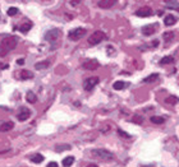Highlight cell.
Returning a JSON list of instances; mask_svg holds the SVG:
<instances>
[{
	"label": "cell",
	"instance_id": "cell-23",
	"mask_svg": "<svg viewBox=\"0 0 179 167\" xmlns=\"http://www.w3.org/2000/svg\"><path fill=\"white\" fill-rule=\"evenodd\" d=\"M44 156L42 154H35V156H32V157H30V160L33 162V163H41L42 161H44Z\"/></svg>",
	"mask_w": 179,
	"mask_h": 167
},
{
	"label": "cell",
	"instance_id": "cell-27",
	"mask_svg": "<svg viewBox=\"0 0 179 167\" xmlns=\"http://www.w3.org/2000/svg\"><path fill=\"white\" fill-rule=\"evenodd\" d=\"M6 13H8V15H10V17H14L15 14H18V8L12 6V8H9V9L6 10Z\"/></svg>",
	"mask_w": 179,
	"mask_h": 167
},
{
	"label": "cell",
	"instance_id": "cell-26",
	"mask_svg": "<svg viewBox=\"0 0 179 167\" xmlns=\"http://www.w3.org/2000/svg\"><path fill=\"white\" fill-rule=\"evenodd\" d=\"M31 27H32L31 23H25V24H22L21 27H19V31L23 32V33H26V32H28V31L31 29Z\"/></svg>",
	"mask_w": 179,
	"mask_h": 167
},
{
	"label": "cell",
	"instance_id": "cell-7",
	"mask_svg": "<svg viewBox=\"0 0 179 167\" xmlns=\"http://www.w3.org/2000/svg\"><path fill=\"white\" fill-rule=\"evenodd\" d=\"M137 17H141V18H146V17H151L152 15V9L150 6H142L139 8L138 10H136L134 13Z\"/></svg>",
	"mask_w": 179,
	"mask_h": 167
},
{
	"label": "cell",
	"instance_id": "cell-18",
	"mask_svg": "<svg viewBox=\"0 0 179 167\" xmlns=\"http://www.w3.org/2000/svg\"><path fill=\"white\" fill-rule=\"evenodd\" d=\"M33 78V73L30 70H22L21 72V79L27 80V79H32Z\"/></svg>",
	"mask_w": 179,
	"mask_h": 167
},
{
	"label": "cell",
	"instance_id": "cell-28",
	"mask_svg": "<svg viewBox=\"0 0 179 167\" xmlns=\"http://www.w3.org/2000/svg\"><path fill=\"white\" fill-rule=\"evenodd\" d=\"M133 123H136V124H142V123H143V118H142V116H139V115H134V116H133Z\"/></svg>",
	"mask_w": 179,
	"mask_h": 167
},
{
	"label": "cell",
	"instance_id": "cell-13",
	"mask_svg": "<svg viewBox=\"0 0 179 167\" xmlns=\"http://www.w3.org/2000/svg\"><path fill=\"white\" fill-rule=\"evenodd\" d=\"M175 22H177V18L174 17L173 14H168V15H166V17L164 18L165 26H173V24H175Z\"/></svg>",
	"mask_w": 179,
	"mask_h": 167
},
{
	"label": "cell",
	"instance_id": "cell-25",
	"mask_svg": "<svg viewBox=\"0 0 179 167\" xmlns=\"http://www.w3.org/2000/svg\"><path fill=\"white\" fill-rule=\"evenodd\" d=\"M72 147L69 144H61V145H56L55 147V151L56 152H63V151H69Z\"/></svg>",
	"mask_w": 179,
	"mask_h": 167
},
{
	"label": "cell",
	"instance_id": "cell-11",
	"mask_svg": "<svg viewBox=\"0 0 179 167\" xmlns=\"http://www.w3.org/2000/svg\"><path fill=\"white\" fill-rule=\"evenodd\" d=\"M115 3H116V0H100L97 5H99L101 9H109V8H111Z\"/></svg>",
	"mask_w": 179,
	"mask_h": 167
},
{
	"label": "cell",
	"instance_id": "cell-12",
	"mask_svg": "<svg viewBox=\"0 0 179 167\" xmlns=\"http://www.w3.org/2000/svg\"><path fill=\"white\" fill-rule=\"evenodd\" d=\"M13 126H14L13 121H5V123H3L1 125H0V131H1V133L9 131V130L13 129Z\"/></svg>",
	"mask_w": 179,
	"mask_h": 167
},
{
	"label": "cell",
	"instance_id": "cell-29",
	"mask_svg": "<svg viewBox=\"0 0 179 167\" xmlns=\"http://www.w3.org/2000/svg\"><path fill=\"white\" fill-rule=\"evenodd\" d=\"M6 54H8V50L6 49H4L1 45H0V57H4V56H6Z\"/></svg>",
	"mask_w": 179,
	"mask_h": 167
},
{
	"label": "cell",
	"instance_id": "cell-33",
	"mask_svg": "<svg viewBox=\"0 0 179 167\" xmlns=\"http://www.w3.org/2000/svg\"><path fill=\"white\" fill-rule=\"evenodd\" d=\"M169 8H170V9H175V10L179 11V4H177V5H169Z\"/></svg>",
	"mask_w": 179,
	"mask_h": 167
},
{
	"label": "cell",
	"instance_id": "cell-21",
	"mask_svg": "<svg viewBox=\"0 0 179 167\" xmlns=\"http://www.w3.org/2000/svg\"><path fill=\"white\" fill-rule=\"evenodd\" d=\"M165 102L168 103V105H177L179 102V97H177V96H169V97H166V98H165Z\"/></svg>",
	"mask_w": 179,
	"mask_h": 167
},
{
	"label": "cell",
	"instance_id": "cell-2",
	"mask_svg": "<svg viewBox=\"0 0 179 167\" xmlns=\"http://www.w3.org/2000/svg\"><path fill=\"white\" fill-rule=\"evenodd\" d=\"M18 45V37L15 36H8V37H4L3 41H1V46L6 50H14Z\"/></svg>",
	"mask_w": 179,
	"mask_h": 167
},
{
	"label": "cell",
	"instance_id": "cell-16",
	"mask_svg": "<svg viewBox=\"0 0 179 167\" xmlns=\"http://www.w3.org/2000/svg\"><path fill=\"white\" fill-rule=\"evenodd\" d=\"M26 100H27L28 103H36L37 102V96L35 95L33 92H28L27 96H26Z\"/></svg>",
	"mask_w": 179,
	"mask_h": 167
},
{
	"label": "cell",
	"instance_id": "cell-3",
	"mask_svg": "<svg viewBox=\"0 0 179 167\" xmlns=\"http://www.w3.org/2000/svg\"><path fill=\"white\" fill-rule=\"evenodd\" d=\"M84 34H86V29L79 27V28L72 29L71 32L68 33V37H69V40H72V41H78L84 36Z\"/></svg>",
	"mask_w": 179,
	"mask_h": 167
},
{
	"label": "cell",
	"instance_id": "cell-19",
	"mask_svg": "<svg viewBox=\"0 0 179 167\" xmlns=\"http://www.w3.org/2000/svg\"><path fill=\"white\" fill-rule=\"evenodd\" d=\"M61 163H63V166H64V167H71L73 163H74V157H73V156L65 157L64 160H63V162H61Z\"/></svg>",
	"mask_w": 179,
	"mask_h": 167
},
{
	"label": "cell",
	"instance_id": "cell-9",
	"mask_svg": "<svg viewBox=\"0 0 179 167\" xmlns=\"http://www.w3.org/2000/svg\"><path fill=\"white\" fill-rule=\"evenodd\" d=\"M30 116H31V111L27 107H22L17 115V119L19 121H26V120L30 119Z\"/></svg>",
	"mask_w": 179,
	"mask_h": 167
},
{
	"label": "cell",
	"instance_id": "cell-34",
	"mask_svg": "<svg viewBox=\"0 0 179 167\" xmlns=\"http://www.w3.org/2000/svg\"><path fill=\"white\" fill-rule=\"evenodd\" d=\"M17 64L18 65H23V64H25V60H23V59H18L17 60Z\"/></svg>",
	"mask_w": 179,
	"mask_h": 167
},
{
	"label": "cell",
	"instance_id": "cell-14",
	"mask_svg": "<svg viewBox=\"0 0 179 167\" xmlns=\"http://www.w3.org/2000/svg\"><path fill=\"white\" fill-rule=\"evenodd\" d=\"M49 65H50V61L49 60L38 61V63H36V65H35V69H37V70H42V69L49 68Z\"/></svg>",
	"mask_w": 179,
	"mask_h": 167
},
{
	"label": "cell",
	"instance_id": "cell-24",
	"mask_svg": "<svg viewBox=\"0 0 179 167\" xmlns=\"http://www.w3.org/2000/svg\"><path fill=\"white\" fill-rule=\"evenodd\" d=\"M150 120L152 124H164V121H165V119L162 116H151Z\"/></svg>",
	"mask_w": 179,
	"mask_h": 167
},
{
	"label": "cell",
	"instance_id": "cell-22",
	"mask_svg": "<svg viewBox=\"0 0 179 167\" xmlns=\"http://www.w3.org/2000/svg\"><path fill=\"white\" fill-rule=\"evenodd\" d=\"M174 63V57L173 56H165L160 60V65H168V64H173Z\"/></svg>",
	"mask_w": 179,
	"mask_h": 167
},
{
	"label": "cell",
	"instance_id": "cell-30",
	"mask_svg": "<svg viewBox=\"0 0 179 167\" xmlns=\"http://www.w3.org/2000/svg\"><path fill=\"white\" fill-rule=\"evenodd\" d=\"M118 134L120 135V137H123V138H131V135H129V134H127L126 131H123L122 129H119V130H118Z\"/></svg>",
	"mask_w": 179,
	"mask_h": 167
},
{
	"label": "cell",
	"instance_id": "cell-36",
	"mask_svg": "<svg viewBox=\"0 0 179 167\" xmlns=\"http://www.w3.org/2000/svg\"><path fill=\"white\" fill-rule=\"evenodd\" d=\"M86 167H97V165H95V163H90V165H87Z\"/></svg>",
	"mask_w": 179,
	"mask_h": 167
},
{
	"label": "cell",
	"instance_id": "cell-4",
	"mask_svg": "<svg viewBox=\"0 0 179 167\" xmlns=\"http://www.w3.org/2000/svg\"><path fill=\"white\" fill-rule=\"evenodd\" d=\"M104 38H105V33L102 31H96V32H93L91 36L88 37V44L90 45H97V44H100Z\"/></svg>",
	"mask_w": 179,
	"mask_h": 167
},
{
	"label": "cell",
	"instance_id": "cell-17",
	"mask_svg": "<svg viewBox=\"0 0 179 167\" xmlns=\"http://www.w3.org/2000/svg\"><path fill=\"white\" fill-rule=\"evenodd\" d=\"M157 79H159V74L157 73H154V74L146 77V78L143 79V83H152V82H156Z\"/></svg>",
	"mask_w": 179,
	"mask_h": 167
},
{
	"label": "cell",
	"instance_id": "cell-8",
	"mask_svg": "<svg viewBox=\"0 0 179 167\" xmlns=\"http://www.w3.org/2000/svg\"><path fill=\"white\" fill-rule=\"evenodd\" d=\"M157 29V23H151V24H146L142 27V33L145 36H151L155 33V31Z\"/></svg>",
	"mask_w": 179,
	"mask_h": 167
},
{
	"label": "cell",
	"instance_id": "cell-31",
	"mask_svg": "<svg viewBox=\"0 0 179 167\" xmlns=\"http://www.w3.org/2000/svg\"><path fill=\"white\" fill-rule=\"evenodd\" d=\"M69 3H71V5H73V6H77V5H78V4L82 3V0H69Z\"/></svg>",
	"mask_w": 179,
	"mask_h": 167
},
{
	"label": "cell",
	"instance_id": "cell-10",
	"mask_svg": "<svg viewBox=\"0 0 179 167\" xmlns=\"http://www.w3.org/2000/svg\"><path fill=\"white\" fill-rule=\"evenodd\" d=\"M83 68L86 70H95V69L99 68V63L96 60H86L83 63Z\"/></svg>",
	"mask_w": 179,
	"mask_h": 167
},
{
	"label": "cell",
	"instance_id": "cell-1",
	"mask_svg": "<svg viewBox=\"0 0 179 167\" xmlns=\"http://www.w3.org/2000/svg\"><path fill=\"white\" fill-rule=\"evenodd\" d=\"M91 154H92L93 157L99 158V160H102V161H111L113 158H114V154H113L110 151L104 149V148L92 149L91 151Z\"/></svg>",
	"mask_w": 179,
	"mask_h": 167
},
{
	"label": "cell",
	"instance_id": "cell-32",
	"mask_svg": "<svg viewBox=\"0 0 179 167\" xmlns=\"http://www.w3.org/2000/svg\"><path fill=\"white\" fill-rule=\"evenodd\" d=\"M46 167H58V163L56 162H50V163H48Z\"/></svg>",
	"mask_w": 179,
	"mask_h": 167
},
{
	"label": "cell",
	"instance_id": "cell-15",
	"mask_svg": "<svg viewBox=\"0 0 179 167\" xmlns=\"http://www.w3.org/2000/svg\"><path fill=\"white\" fill-rule=\"evenodd\" d=\"M128 85V83L126 82H122V80H116V82H114V84H113V88L115 89V91H122V89H124Z\"/></svg>",
	"mask_w": 179,
	"mask_h": 167
},
{
	"label": "cell",
	"instance_id": "cell-6",
	"mask_svg": "<svg viewBox=\"0 0 179 167\" xmlns=\"http://www.w3.org/2000/svg\"><path fill=\"white\" fill-rule=\"evenodd\" d=\"M97 83H99V78L97 77H90V78L87 79H84V82H83V88H84V91H92L93 88H95V85H97Z\"/></svg>",
	"mask_w": 179,
	"mask_h": 167
},
{
	"label": "cell",
	"instance_id": "cell-35",
	"mask_svg": "<svg viewBox=\"0 0 179 167\" xmlns=\"http://www.w3.org/2000/svg\"><path fill=\"white\" fill-rule=\"evenodd\" d=\"M157 45H159V41H157V40H155V41L152 42V46H154V47H156Z\"/></svg>",
	"mask_w": 179,
	"mask_h": 167
},
{
	"label": "cell",
	"instance_id": "cell-37",
	"mask_svg": "<svg viewBox=\"0 0 179 167\" xmlns=\"http://www.w3.org/2000/svg\"><path fill=\"white\" fill-rule=\"evenodd\" d=\"M1 65H3V67H1L3 69H6V68H8V65H6V64H1Z\"/></svg>",
	"mask_w": 179,
	"mask_h": 167
},
{
	"label": "cell",
	"instance_id": "cell-5",
	"mask_svg": "<svg viewBox=\"0 0 179 167\" xmlns=\"http://www.w3.org/2000/svg\"><path fill=\"white\" fill-rule=\"evenodd\" d=\"M59 37H60V29L58 28H53L45 33V40L49 42H56L59 40Z\"/></svg>",
	"mask_w": 179,
	"mask_h": 167
},
{
	"label": "cell",
	"instance_id": "cell-20",
	"mask_svg": "<svg viewBox=\"0 0 179 167\" xmlns=\"http://www.w3.org/2000/svg\"><path fill=\"white\" fill-rule=\"evenodd\" d=\"M174 37H175V33L174 32H165L164 34H162V38L165 40V42H172L173 40H174Z\"/></svg>",
	"mask_w": 179,
	"mask_h": 167
}]
</instances>
